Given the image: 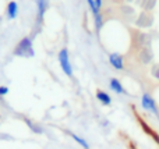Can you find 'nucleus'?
Segmentation results:
<instances>
[{"instance_id":"7","label":"nucleus","mask_w":159,"mask_h":149,"mask_svg":"<svg viewBox=\"0 0 159 149\" xmlns=\"http://www.w3.org/2000/svg\"><path fill=\"white\" fill-rule=\"evenodd\" d=\"M88 6H89L91 11H92L93 17L101 14V8H102V0H87Z\"/></svg>"},{"instance_id":"13","label":"nucleus","mask_w":159,"mask_h":149,"mask_svg":"<svg viewBox=\"0 0 159 149\" xmlns=\"http://www.w3.org/2000/svg\"><path fill=\"white\" fill-rule=\"evenodd\" d=\"M7 94H8V88H7V86H4V85L0 86V96H6Z\"/></svg>"},{"instance_id":"5","label":"nucleus","mask_w":159,"mask_h":149,"mask_svg":"<svg viewBox=\"0 0 159 149\" xmlns=\"http://www.w3.org/2000/svg\"><path fill=\"white\" fill-rule=\"evenodd\" d=\"M137 119H138V123H140V124H141V127H143V128H144V131H145V133H147V134H148V135H149V137H151V138H152V139H154V141H155V142H157V144L159 145V135H158V134H157V133H155V131H154V130H152V128H151V127H149V125H148V124H147V123H145V121H144V120H143V119H141V117H140V116H137Z\"/></svg>"},{"instance_id":"3","label":"nucleus","mask_w":159,"mask_h":149,"mask_svg":"<svg viewBox=\"0 0 159 149\" xmlns=\"http://www.w3.org/2000/svg\"><path fill=\"white\" fill-rule=\"evenodd\" d=\"M141 103H143V107L145 109V110H149V112H152L154 114L159 116V112H158V107H157V103H155L154 98H152L151 95L144 94V95H143V99H141Z\"/></svg>"},{"instance_id":"8","label":"nucleus","mask_w":159,"mask_h":149,"mask_svg":"<svg viewBox=\"0 0 159 149\" xmlns=\"http://www.w3.org/2000/svg\"><path fill=\"white\" fill-rule=\"evenodd\" d=\"M18 14V4L16 2H10L7 4V17L10 20H14Z\"/></svg>"},{"instance_id":"4","label":"nucleus","mask_w":159,"mask_h":149,"mask_svg":"<svg viewBox=\"0 0 159 149\" xmlns=\"http://www.w3.org/2000/svg\"><path fill=\"white\" fill-rule=\"evenodd\" d=\"M109 63H110V66L116 70H123L124 68L123 57H121L119 53H110L109 55Z\"/></svg>"},{"instance_id":"10","label":"nucleus","mask_w":159,"mask_h":149,"mask_svg":"<svg viewBox=\"0 0 159 149\" xmlns=\"http://www.w3.org/2000/svg\"><path fill=\"white\" fill-rule=\"evenodd\" d=\"M36 4H38V21L42 22L43 21L45 11H46V0H38Z\"/></svg>"},{"instance_id":"1","label":"nucleus","mask_w":159,"mask_h":149,"mask_svg":"<svg viewBox=\"0 0 159 149\" xmlns=\"http://www.w3.org/2000/svg\"><path fill=\"white\" fill-rule=\"evenodd\" d=\"M14 55L21 56V57H34L35 50L32 47V41L30 36H25L17 43L16 49H14Z\"/></svg>"},{"instance_id":"2","label":"nucleus","mask_w":159,"mask_h":149,"mask_svg":"<svg viewBox=\"0 0 159 149\" xmlns=\"http://www.w3.org/2000/svg\"><path fill=\"white\" fill-rule=\"evenodd\" d=\"M57 59H59V64H60V67H61V70H63V72L67 75V77L71 78V77H73V67H71V61H70L69 50H67L66 47H63V49L59 52Z\"/></svg>"},{"instance_id":"6","label":"nucleus","mask_w":159,"mask_h":149,"mask_svg":"<svg viewBox=\"0 0 159 149\" xmlns=\"http://www.w3.org/2000/svg\"><path fill=\"white\" fill-rule=\"evenodd\" d=\"M109 85H110V89H112L113 92H116V94H126V89L123 88L121 82L117 78H110Z\"/></svg>"},{"instance_id":"9","label":"nucleus","mask_w":159,"mask_h":149,"mask_svg":"<svg viewBox=\"0 0 159 149\" xmlns=\"http://www.w3.org/2000/svg\"><path fill=\"white\" fill-rule=\"evenodd\" d=\"M96 99L105 106H109L110 103H112V98L109 96V94H106V92H103V91L96 92Z\"/></svg>"},{"instance_id":"12","label":"nucleus","mask_w":159,"mask_h":149,"mask_svg":"<svg viewBox=\"0 0 159 149\" xmlns=\"http://www.w3.org/2000/svg\"><path fill=\"white\" fill-rule=\"evenodd\" d=\"M27 124L30 125V128L34 131V133H36V134H41V133H42V128H41V127H38V125L32 124V123H31V121H28V120H27Z\"/></svg>"},{"instance_id":"11","label":"nucleus","mask_w":159,"mask_h":149,"mask_svg":"<svg viewBox=\"0 0 159 149\" xmlns=\"http://www.w3.org/2000/svg\"><path fill=\"white\" fill-rule=\"evenodd\" d=\"M69 135H70V137H71V138H73V139H74V141H75V142H77V144H78V145H81V147H82V148H84V149H89V145H88V142H87V141H85V139H84V138H81V137H78V135H77V134H74V133H69Z\"/></svg>"}]
</instances>
